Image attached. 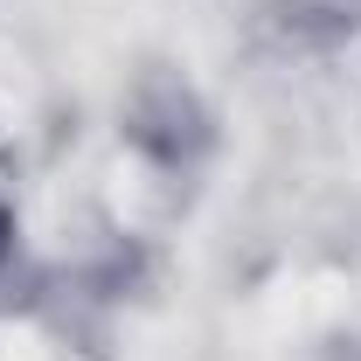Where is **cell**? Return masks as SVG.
Here are the masks:
<instances>
[{
	"mask_svg": "<svg viewBox=\"0 0 361 361\" xmlns=\"http://www.w3.org/2000/svg\"><path fill=\"white\" fill-rule=\"evenodd\" d=\"M0 250H7V216H0Z\"/></svg>",
	"mask_w": 361,
	"mask_h": 361,
	"instance_id": "obj_2",
	"label": "cell"
},
{
	"mask_svg": "<svg viewBox=\"0 0 361 361\" xmlns=\"http://www.w3.org/2000/svg\"><path fill=\"white\" fill-rule=\"evenodd\" d=\"M133 139L153 160L188 167V160L209 146V111H202V97L180 84V77H146V84L133 90Z\"/></svg>",
	"mask_w": 361,
	"mask_h": 361,
	"instance_id": "obj_1",
	"label": "cell"
}]
</instances>
